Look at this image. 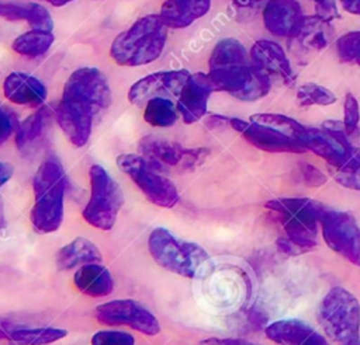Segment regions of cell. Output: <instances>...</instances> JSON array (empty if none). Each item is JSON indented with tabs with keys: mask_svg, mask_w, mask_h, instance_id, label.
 <instances>
[{
	"mask_svg": "<svg viewBox=\"0 0 360 345\" xmlns=\"http://www.w3.org/2000/svg\"><path fill=\"white\" fill-rule=\"evenodd\" d=\"M108 80L96 67L75 70L65 83L56 109V121L66 139L75 147H83L91 135L97 116L111 105Z\"/></svg>",
	"mask_w": 360,
	"mask_h": 345,
	"instance_id": "cell-1",
	"label": "cell"
},
{
	"mask_svg": "<svg viewBox=\"0 0 360 345\" xmlns=\"http://www.w3.org/2000/svg\"><path fill=\"white\" fill-rule=\"evenodd\" d=\"M208 67L215 91H226L242 101H256L270 91L269 74L252 63L238 39H221L211 52Z\"/></svg>",
	"mask_w": 360,
	"mask_h": 345,
	"instance_id": "cell-2",
	"label": "cell"
},
{
	"mask_svg": "<svg viewBox=\"0 0 360 345\" xmlns=\"http://www.w3.org/2000/svg\"><path fill=\"white\" fill-rule=\"evenodd\" d=\"M167 27L159 14L138 18L128 29L118 34L111 46L110 56L120 66H142L156 60L166 45Z\"/></svg>",
	"mask_w": 360,
	"mask_h": 345,
	"instance_id": "cell-3",
	"label": "cell"
},
{
	"mask_svg": "<svg viewBox=\"0 0 360 345\" xmlns=\"http://www.w3.org/2000/svg\"><path fill=\"white\" fill-rule=\"evenodd\" d=\"M34 205L30 220L41 234L56 231L63 222L66 177L58 161H44L32 180Z\"/></svg>",
	"mask_w": 360,
	"mask_h": 345,
	"instance_id": "cell-4",
	"label": "cell"
},
{
	"mask_svg": "<svg viewBox=\"0 0 360 345\" xmlns=\"http://www.w3.org/2000/svg\"><path fill=\"white\" fill-rule=\"evenodd\" d=\"M148 250L160 268L190 279L198 276L210 258L200 244L177 237L166 227H156L150 231Z\"/></svg>",
	"mask_w": 360,
	"mask_h": 345,
	"instance_id": "cell-5",
	"label": "cell"
},
{
	"mask_svg": "<svg viewBox=\"0 0 360 345\" xmlns=\"http://www.w3.org/2000/svg\"><path fill=\"white\" fill-rule=\"evenodd\" d=\"M318 320L326 337L338 345L360 339V303L342 286L330 288L322 297Z\"/></svg>",
	"mask_w": 360,
	"mask_h": 345,
	"instance_id": "cell-6",
	"label": "cell"
},
{
	"mask_svg": "<svg viewBox=\"0 0 360 345\" xmlns=\"http://www.w3.org/2000/svg\"><path fill=\"white\" fill-rule=\"evenodd\" d=\"M283 226L285 237L311 251L316 247V236L325 206L311 198H276L266 202Z\"/></svg>",
	"mask_w": 360,
	"mask_h": 345,
	"instance_id": "cell-7",
	"label": "cell"
},
{
	"mask_svg": "<svg viewBox=\"0 0 360 345\" xmlns=\"http://www.w3.org/2000/svg\"><path fill=\"white\" fill-rule=\"evenodd\" d=\"M90 196L82 212L83 219L94 229L108 231L114 227L124 205V194L120 184L100 164L89 170Z\"/></svg>",
	"mask_w": 360,
	"mask_h": 345,
	"instance_id": "cell-8",
	"label": "cell"
},
{
	"mask_svg": "<svg viewBox=\"0 0 360 345\" xmlns=\"http://www.w3.org/2000/svg\"><path fill=\"white\" fill-rule=\"evenodd\" d=\"M118 168L127 174L149 202L160 208H173L179 202V191L173 181L155 168L141 154L124 153L117 157Z\"/></svg>",
	"mask_w": 360,
	"mask_h": 345,
	"instance_id": "cell-9",
	"label": "cell"
},
{
	"mask_svg": "<svg viewBox=\"0 0 360 345\" xmlns=\"http://www.w3.org/2000/svg\"><path fill=\"white\" fill-rule=\"evenodd\" d=\"M319 229L323 241L332 251L360 266V226L352 213L325 209Z\"/></svg>",
	"mask_w": 360,
	"mask_h": 345,
	"instance_id": "cell-10",
	"label": "cell"
},
{
	"mask_svg": "<svg viewBox=\"0 0 360 345\" xmlns=\"http://www.w3.org/2000/svg\"><path fill=\"white\" fill-rule=\"evenodd\" d=\"M94 317L104 325L128 327L149 337L160 332V324L156 316L134 299H114L101 303L96 307Z\"/></svg>",
	"mask_w": 360,
	"mask_h": 345,
	"instance_id": "cell-11",
	"label": "cell"
},
{
	"mask_svg": "<svg viewBox=\"0 0 360 345\" xmlns=\"http://www.w3.org/2000/svg\"><path fill=\"white\" fill-rule=\"evenodd\" d=\"M300 143L305 150L315 153L335 168H339L354 149L345 132L343 122L338 121H326L322 128L305 126Z\"/></svg>",
	"mask_w": 360,
	"mask_h": 345,
	"instance_id": "cell-12",
	"label": "cell"
},
{
	"mask_svg": "<svg viewBox=\"0 0 360 345\" xmlns=\"http://www.w3.org/2000/svg\"><path fill=\"white\" fill-rule=\"evenodd\" d=\"M190 73L184 69L156 72L135 81L128 91V101L136 107H145L153 98L179 97Z\"/></svg>",
	"mask_w": 360,
	"mask_h": 345,
	"instance_id": "cell-13",
	"label": "cell"
},
{
	"mask_svg": "<svg viewBox=\"0 0 360 345\" xmlns=\"http://www.w3.org/2000/svg\"><path fill=\"white\" fill-rule=\"evenodd\" d=\"M214 91L208 74L202 72L190 74L176 104L184 123H194L207 114L208 98Z\"/></svg>",
	"mask_w": 360,
	"mask_h": 345,
	"instance_id": "cell-14",
	"label": "cell"
},
{
	"mask_svg": "<svg viewBox=\"0 0 360 345\" xmlns=\"http://www.w3.org/2000/svg\"><path fill=\"white\" fill-rule=\"evenodd\" d=\"M304 21L297 0H269L263 10L264 27L277 36L294 38Z\"/></svg>",
	"mask_w": 360,
	"mask_h": 345,
	"instance_id": "cell-15",
	"label": "cell"
},
{
	"mask_svg": "<svg viewBox=\"0 0 360 345\" xmlns=\"http://www.w3.org/2000/svg\"><path fill=\"white\" fill-rule=\"evenodd\" d=\"M3 93L10 102L31 108L42 107L48 94L39 79L22 72H13L4 79Z\"/></svg>",
	"mask_w": 360,
	"mask_h": 345,
	"instance_id": "cell-16",
	"label": "cell"
},
{
	"mask_svg": "<svg viewBox=\"0 0 360 345\" xmlns=\"http://www.w3.org/2000/svg\"><path fill=\"white\" fill-rule=\"evenodd\" d=\"M139 154L148 160L155 168L163 172L167 167H176L183 164L187 149L180 143L163 139L155 135L143 136L138 144Z\"/></svg>",
	"mask_w": 360,
	"mask_h": 345,
	"instance_id": "cell-17",
	"label": "cell"
},
{
	"mask_svg": "<svg viewBox=\"0 0 360 345\" xmlns=\"http://www.w3.org/2000/svg\"><path fill=\"white\" fill-rule=\"evenodd\" d=\"M252 63L267 74H277L284 79V81L292 80L291 62L277 42L269 39H259L253 43L249 52Z\"/></svg>",
	"mask_w": 360,
	"mask_h": 345,
	"instance_id": "cell-18",
	"label": "cell"
},
{
	"mask_svg": "<svg viewBox=\"0 0 360 345\" xmlns=\"http://www.w3.org/2000/svg\"><path fill=\"white\" fill-rule=\"evenodd\" d=\"M242 136L256 149L269 151V153H305L307 150L302 147V144L276 130L271 129L269 126L260 125V123H255L249 121V125L246 126V129L242 132Z\"/></svg>",
	"mask_w": 360,
	"mask_h": 345,
	"instance_id": "cell-19",
	"label": "cell"
},
{
	"mask_svg": "<svg viewBox=\"0 0 360 345\" xmlns=\"http://www.w3.org/2000/svg\"><path fill=\"white\" fill-rule=\"evenodd\" d=\"M73 283L83 295L90 297H105L114 290V279L101 262L79 266L73 273Z\"/></svg>",
	"mask_w": 360,
	"mask_h": 345,
	"instance_id": "cell-20",
	"label": "cell"
},
{
	"mask_svg": "<svg viewBox=\"0 0 360 345\" xmlns=\"http://www.w3.org/2000/svg\"><path fill=\"white\" fill-rule=\"evenodd\" d=\"M211 8V0H166L160 8V18L167 28H186L204 17Z\"/></svg>",
	"mask_w": 360,
	"mask_h": 345,
	"instance_id": "cell-21",
	"label": "cell"
},
{
	"mask_svg": "<svg viewBox=\"0 0 360 345\" xmlns=\"http://www.w3.org/2000/svg\"><path fill=\"white\" fill-rule=\"evenodd\" d=\"M55 262L58 269L72 271L86 264L103 262V254L97 244L86 237L79 236L58 250Z\"/></svg>",
	"mask_w": 360,
	"mask_h": 345,
	"instance_id": "cell-22",
	"label": "cell"
},
{
	"mask_svg": "<svg viewBox=\"0 0 360 345\" xmlns=\"http://www.w3.org/2000/svg\"><path fill=\"white\" fill-rule=\"evenodd\" d=\"M0 17L8 21L24 20L30 24L31 29L52 32L53 20L49 11L37 3L17 4L8 1H0Z\"/></svg>",
	"mask_w": 360,
	"mask_h": 345,
	"instance_id": "cell-23",
	"label": "cell"
},
{
	"mask_svg": "<svg viewBox=\"0 0 360 345\" xmlns=\"http://www.w3.org/2000/svg\"><path fill=\"white\" fill-rule=\"evenodd\" d=\"M315 330L298 318L277 320L266 325L264 335L277 345H301Z\"/></svg>",
	"mask_w": 360,
	"mask_h": 345,
	"instance_id": "cell-24",
	"label": "cell"
},
{
	"mask_svg": "<svg viewBox=\"0 0 360 345\" xmlns=\"http://www.w3.org/2000/svg\"><path fill=\"white\" fill-rule=\"evenodd\" d=\"M52 116V109L46 105L39 107L34 114L25 118L15 130V146L18 150H25L38 139L42 137L45 132V126Z\"/></svg>",
	"mask_w": 360,
	"mask_h": 345,
	"instance_id": "cell-25",
	"label": "cell"
},
{
	"mask_svg": "<svg viewBox=\"0 0 360 345\" xmlns=\"http://www.w3.org/2000/svg\"><path fill=\"white\" fill-rule=\"evenodd\" d=\"M330 34L328 21L318 15L304 17L302 25L294 39H297L298 45L305 50H322L328 46Z\"/></svg>",
	"mask_w": 360,
	"mask_h": 345,
	"instance_id": "cell-26",
	"label": "cell"
},
{
	"mask_svg": "<svg viewBox=\"0 0 360 345\" xmlns=\"http://www.w3.org/2000/svg\"><path fill=\"white\" fill-rule=\"evenodd\" d=\"M66 335L68 331L58 327H17L10 341L15 345H49L63 339Z\"/></svg>",
	"mask_w": 360,
	"mask_h": 345,
	"instance_id": "cell-27",
	"label": "cell"
},
{
	"mask_svg": "<svg viewBox=\"0 0 360 345\" xmlns=\"http://www.w3.org/2000/svg\"><path fill=\"white\" fill-rule=\"evenodd\" d=\"M53 41H55V36L52 32L31 29L17 36L13 41L11 48L18 55H22L27 58H37L44 55L52 46Z\"/></svg>",
	"mask_w": 360,
	"mask_h": 345,
	"instance_id": "cell-28",
	"label": "cell"
},
{
	"mask_svg": "<svg viewBox=\"0 0 360 345\" xmlns=\"http://www.w3.org/2000/svg\"><path fill=\"white\" fill-rule=\"evenodd\" d=\"M143 119L156 128H169L177 121V105L170 98H153L146 102Z\"/></svg>",
	"mask_w": 360,
	"mask_h": 345,
	"instance_id": "cell-29",
	"label": "cell"
},
{
	"mask_svg": "<svg viewBox=\"0 0 360 345\" xmlns=\"http://www.w3.org/2000/svg\"><path fill=\"white\" fill-rule=\"evenodd\" d=\"M249 121L269 126L271 129H276L298 142L305 129V126L301 125L294 118H290V116L281 115V114H253L249 118Z\"/></svg>",
	"mask_w": 360,
	"mask_h": 345,
	"instance_id": "cell-30",
	"label": "cell"
},
{
	"mask_svg": "<svg viewBox=\"0 0 360 345\" xmlns=\"http://www.w3.org/2000/svg\"><path fill=\"white\" fill-rule=\"evenodd\" d=\"M335 180L345 188L360 191V149L354 147L349 158L335 171Z\"/></svg>",
	"mask_w": 360,
	"mask_h": 345,
	"instance_id": "cell-31",
	"label": "cell"
},
{
	"mask_svg": "<svg viewBox=\"0 0 360 345\" xmlns=\"http://www.w3.org/2000/svg\"><path fill=\"white\" fill-rule=\"evenodd\" d=\"M297 101L301 107L330 105L336 102V97L329 88L323 86L315 83H305L297 91Z\"/></svg>",
	"mask_w": 360,
	"mask_h": 345,
	"instance_id": "cell-32",
	"label": "cell"
},
{
	"mask_svg": "<svg viewBox=\"0 0 360 345\" xmlns=\"http://www.w3.org/2000/svg\"><path fill=\"white\" fill-rule=\"evenodd\" d=\"M336 52L340 62L360 66V31H349L339 36Z\"/></svg>",
	"mask_w": 360,
	"mask_h": 345,
	"instance_id": "cell-33",
	"label": "cell"
},
{
	"mask_svg": "<svg viewBox=\"0 0 360 345\" xmlns=\"http://www.w3.org/2000/svg\"><path fill=\"white\" fill-rule=\"evenodd\" d=\"M91 345H135V338L121 330H100L90 339Z\"/></svg>",
	"mask_w": 360,
	"mask_h": 345,
	"instance_id": "cell-34",
	"label": "cell"
},
{
	"mask_svg": "<svg viewBox=\"0 0 360 345\" xmlns=\"http://www.w3.org/2000/svg\"><path fill=\"white\" fill-rule=\"evenodd\" d=\"M359 121H360V108L356 97L352 93H347L345 97L343 102V126L346 135L350 137L352 135L356 133L359 128Z\"/></svg>",
	"mask_w": 360,
	"mask_h": 345,
	"instance_id": "cell-35",
	"label": "cell"
},
{
	"mask_svg": "<svg viewBox=\"0 0 360 345\" xmlns=\"http://www.w3.org/2000/svg\"><path fill=\"white\" fill-rule=\"evenodd\" d=\"M297 170H298V177H300L301 182H304L307 187L318 188V187H322L323 184H326V181H328L326 175L319 168H316L315 165H312L309 163H300Z\"/></svg>",
	"mask_w": 360,
	"mask_h": 345,
	"instance_id": "cell-36",
	"label": "cell"
},
{
	"mask_svg": "<svg viewBox=\"0 0 360 345\" xmlns=\"http://www.w3.org/2000/svg\"><path fill=\"white\" fill-rule=\"evenodd\" d=\"M18 128L17 116L7 107L0 104V144H3Z\"/></svg>",
	"mask_w": 360,
	"mask_h": 345,
	"instance_id": "cell-37",
	"label": "cell"
},
{
	"mask_svg": "<svg viewBox=\"0 0 360 345\" xmlns=\"http://www.w3.org/2000/svg\"><path fill=\"white\" fill-rule=\"evenodd\" d=\"M276 244H277V248H278L281 252L287 254V255H298V254L307 252L305 248L300 247L298 244H295L294 241H291L288 237H280V238H277Z\"/></svg>",
	"mask_w": 360,
	"mask_h": 345,
	"instance_id": "cell-38",
	"label": "cell"
},
{
	"mask_svg": "<svg viewBox=\"0 0 360 345\" xmlns=\"http://www.w3.org/2000/svg\"><path fill=\"white\" fill-rule=\"evenodd\" d=\"M198 345H260L240 338H207L200 341Z\"/></svg>",
	"mask_w": 360,
	"mask_h": 345,
	"instance_id": "cell-39",
	"label": "cell"
},
{
	"mask_svg": "<svg viewBox=\"0 0 360 345\" xmlns=\"http://www.w3.org/2000/svg\"><path fill=\"white\" fill-rule=\"evenodd\" d=\"M14 174L13 164L7 161H0V187H3Z\"/></svg>",
	"mask_w": 360,
	"mask_h": 345,
	"instance_id": "cell-40",
	"label": "cell"
},
{
	"mask_svg": "<svg viewBox=\"0 0 360 345\" xmlns=\"http://www.w3.org/2000/svg\"><path fill=\"white\" fill-rule=\"evenodd\" d=\"M339 3L345 11L360 15V0H339Z\"/></svg>",
	"mask_w": 360,
	"mask_h": 345,
	"instance_id": "cell-41",
	"label": "cell"
},
{
	"mask_svg": "<svg viewBox=\"0 0 360 345\" xmlns=\"http://www.w3.org/2000/svg\"><path fill=\"white\" fill-rule=\"evenodd\" d=\"M301 345H329V342L322 334L314 331Z\"/></svg>",
	"mask_w": 360,
	"mask_h": 345,
	"instance_id": "cell-42",
	"label": "cell"
},
{
	"mask_svg": "<svg viewBox=\"0 0 360 345\" xmlns=\"http://www.w3.org/2000/svg\"><path fill=\"white\" fill-rule=\"evenodd\" d=\"M17 327L14 324L6 323V321H0V339H11V334Z\"/></svg>",
	"mask_w": 360,
	"mask_h": 345,
	"instance_id": "cell-43",
	"label": "cell"
},
{
	"mask_svg": "<svg viewBox=\"0 0 360 345\" xmlns=\"http://www.w3.org/2000/svg\"><path fill=\"white\" fill-rule=\"evenodd\" d=\"M229 125H231L236 132L242 133V132L246 129V126L249 125V121H243V119H240V118H229Z\"/></svg>",
	"mask_w": 360,
	"mask_h": 345,
	"instance_id": "cell-44",
	"label": "cell"
},
{
	"mask_svg": "<svg viewBox=\"0 0 360 345\" xmlns=\"http://www.w3.org/2000/svg\"><path fill=\"white\" fill-rule=\"evenodd\" d=\"M263 0H232V3L238 7H242V8H248V7H253L256 6L257 3H260Z\"/></svg>",
	"mask_w": 360,
	"mask_h": 345,
	"instance_id": "cell-45",
	"label": "cell"
},
{
	"mask_svg": "<svg viewBox=\"0 0 360 345\" xmlns=\"http://www.w3.org/2000/svg\"><path fill=\"white\" fill-rule=\"evenodd\" d=\"M6 224V215H4V203H3V199L0 196V231L3 230Z\"/></svg>",
	"mask_w": 360,
	"mask_h": 345,
	"instance_id": "cell-46",
	"label": "cell"
},
{
	"mask_svg": "<svg viewBox=\"0 0 360 345\" xmlns=\"http://www.w3.org/2000/svg\"><path fill=\"white\" fill-rule=\"evenodd\" d=\"M48 3H51L52 6H56V7H60V6H65L73 0H46Z\"/></svg>",
	"mask_w": 360,
	"mask_h": 345,
	"instance_id": "cell-47",
	"label": "cell"
},
{
	"mask_svg": "<svg viewBox=\"0 0 360 345\" xmlns=\"http://www.w3.org/2000/svg\"><path fill=\"white\" fill-rule=\"evenodd\" d=\"M314 3H316V6H322V4H325V3H328V1H330V0H312Z\"/></svg>",
	"mask_w": 360,
	"mask_h": 345,
	"instance_id": "cell-48",
	"label": "cell"
},
{
	"mask_svg": "<svg viewBox=\"0 0 360 345\" xmlns=\"http://www.w3.org/2000/svg\"><path fill=\"white\" fill-rule=\"evenodd\" d=\"M346 345H360V339H359V341H353V342H349V344H346Z\"/></svg>",
	"mask_w": 360,
	"mask_h": 345,
	"instance_id": "cell-49",
	"label": "cell"
}]
</instances>
